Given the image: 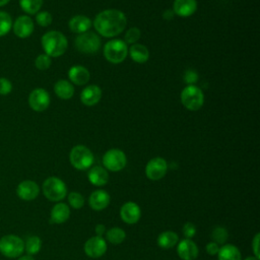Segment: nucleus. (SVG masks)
Returning a JSON list of instances; mask_svg holds the SVG:
<instances>
[{
    "instance_id": "35",
    "label": "nucleus",
    "mask_w": 260,
    "mask_h": 260,
    "mask_svg": "<svg viewBox=\"0 0 260 260\" xmlns=\"http://www.w3.org/2000/svg\"><path fill=\"white\" fill-rule=\"evenodd\" d=\"M52 15L48 11H41L38 12L36 15V20L37 23L41 26H48L52 23Z\"/></svg>"
},
{
    "instance_id": "29",
    "label": "nucleus",
    "mask_w": 260,
    "mask_h": 260,
    "mask_svg": "<svg viewBox=\"0 0 260 260\" xmlns=\"http://www.w3.org/2000/svg\"><path fill=\"white\" fill-rule=\"evenodd\" d=\"M19 5L24 12L36 14L40 11L43 5V0H19Z\"/></svg>"
},
{
    "instance_id": "38",
    "label": "nucleus",
    "mask_w": 260,
    "mask_h": 260,
    "mask_svg": "<svg viewBox=\"0 0 260 260\" xmlns=\"http://www.w3.org/2000/svg\"><path fill=\"white\" fill-rule=\"evenodd\" d=\"M182 231L185 239H192L196 234V226L192 222H186Z\"/></svg>"
},
{
    "instance_id": "27",
    "label": "nucleus",
    "mask_w": 260,
    "mask_h": 260,
    "mask_svg": "<svg viewBox=\"0 0 260 260\" xmlns=\"http://www.w3.org/2000/svg\"><path fill=\"white\" fill-rule=\"evenodd\" d=\"M179 242L178 235L173 231H166L158 235L157 245L162 249H170L176 246Z\"/></svg>"
},
{
    "instance_id": "22",
    "label": "nucleus",
    "mask_w": 260,
    "mask_h": 260,
    "mask_svg": "<svg viewBox=\"0 0 260 260\" xmlns=\"http://www.w3.org/2000/svg\"><path fill=\"white\" fill-rule=\"evenodd\" d=\"M70 216V209L67 204L60 202L56 203L51 210V221L55 223H63Z\"/></svg>"
},
{
    "instance_id": "41",
    "label": "nucleus",
    "mask_w": 260,
    "mask_h": 260,
    "mask_svg": "<svg viewBox=\"0 0 260 260\" xmlns=\"http://www.w3.org/2000/svg\"><path fill=\"white\" fill-rule=\"evenodd\" d=\"M218 250H219V245H217V244L214 243V242H209V243L206 245V252H207V254H209V255H211V256L217 255Z\"/></svg>"
},
{
    "instance_id": "30",
    "label": "nucleus",
    "mask_w": 260,
    "mask_h": 260,
    "mask_svg": "<svg viewBox=\"0 0 260 260\" xmlns=\"http://www.w3.org/2000/svg\"><path fill=\"white\" fill-rule=\"evenodd\" d=\"M42 247V241L37 236H31L27 238L26 242L24 243V249L27 252V255H35L39 253Z\"/></svg>"
},
{
    "instance_id": "34",
    "label": "nucleus",
    "mask_w": 260,
    "mask_h": 260,
    "mask_svg": "<svg viewBox=\"0 0 260 260\" xmlns=\"http://www.w3.org/2000/svg\"><path fill=\"white\" fill-rule=\"evenodd\" d=\"M51 57H49L47 54H41L39 55L35 60V65L39 70H47L51 66Z\"/></svg>"
},
{
    "instance_id": "28",
    "label": "nucleus",
    "mask_w": 260,
    "mask_h": 260,
    "mask_svg": "<svg viewBox=\"0 0 260 260\" xmlns=\"http://www.w3.org/2000/svg\"><path fill=\"white\" fill-rule=\"evenodd\" d=\"M106 237H107V240L111 244L119 245V244H121L125 240L126 233L124 232V230H122V229H120L118 226H114V228H111L110 230L107 231Z\"/></svg>"
},
{
    "instance_id": "42",
    "label": "nucleus",
    "mask_w": 260,
    "mask_h": 260,
    "mask_svg": "<svg viewBox=\"0 0 260 260\" xmlns=\"http://www.w3.org/2000/svg\"><path fill=\"white\" fill-rule=\"evenodd\" d=\"M94 232H95V235L99 236V237H102L105 233H106V226L102 223H99L95 225V229H94Z\"/></svg>"
},
{
    "instance_id": "24",
    "label": "nucleus",
    "mask_w": 260,
    "mask_h": 260,
    "mask_svg": "<svg viewBox=\"0 0 260 260\" xmlns=\"http://www.w3.org/2000/svg\"><path fill=\"white\" fill-rule=\"evenodd\" d=\"M217 258L218 260H242V255L236 246L224 244L219 248Z\"/></svg>"
},
{
    "instance_id": "5",
    "label": "nucleus",
    "mask_w": 260,
    "mask_h": 260,
    "mask_svg": "<svg viewBox=\"0 0 260 260\" xmlns=\"http://www.w3.org/2000/svg\"><path fill=\"white\" fill-rule=\"evenodd\" d=\"M181 102L183 106L190 111L199 110L204 103V94L196 85H187L181 92Z\"/></svg>"
},
{
    "instance_id": "3",
    "label": "nucleus",
    "mask_w": 260,
    "mask_h": 260,
    "mask_svg": "<svg viewBox=\"0 0 260 260\" xmlns=\"http://www.w3.org/2000/svg\"><path fill=\"white\" fill-rule=\"evenodd\" d=\"M70 164L77 170L84 171L89 169L93 164L94 157L89 148L84 145L74 146L69 154Z\"/></svg>"
},
{
    "instance_id": "9",
    "label": "nucleus",
    "mask_w": 260,
    "mask_h": 260,
    "mask_svg": "<svg viewBox=\"0 0 260 260\" xmlns=\"http://www.w3.org/2000/svg\"><path fill=\"white\" fill-rule=\"evenodd\" d=\"M127 164V158L125 153L118 149H109L103 156V165L106 170L111 172H119L125 168Z\"/></svg>"
},
{
    "instance_id": "12",
    "label": "nucleus",
    "mask_w": 260,
    "mask_h": 260,
    "mask_svg": "<svg viewBox=\"0 0 260 260\" xmlns=\"http://www.w3.org/2000/svg\"><path fill=\"white\" fill-rule=\"evenodd\" d=\"M107 243L103 237L94 236L89 238L84 244V252L90 258H99L107 251Z\"/></svg>"
},
{
    "instance_id": "26",
    "label": "nucleus",
    "mask_w": 260,
    "mask_h": 260,
    "mask_svg": "<svg viewBox=\"0 0 260 260\" xmlns=\"http://www.w3.org/2000/svg\"><path fill=\"white\" fill-rule=\"evenodd\" d=\"M129 54L131 59L136 63H144L149 58L148 49L141 44H133L130 47Z\"/></svg>"
},
{
    "instance_id": "11",
    "label": "nucleus",
    "mask_w": 260,
    "mask_h": 260,
    "mask_svg": "<svg viewBox=\"0 0 260 260\" xmlns=\"http://www.w3.org/2000/svg\"><path fill=\"white\" fill-rule=\"evenodd\" d=\"M28 105L36 112L45 111L50 105V95L44 88H36L28 95Z\"/></svg>"
},
{
    "instance_id": "7",
    "label": "nucleus",
    "mask_w": 260,
    "mask_h": 260,
    "mask_svg": "<svg viewBox=\"0 0 260 260\" xmlns=\"http://www.w3.org/2000/svg\"><path fill=\"white\" fill-rule=\"evenodd\" d=\"M24 242L15 235H6L0 239V252L8 258H16L22 254Z\"/></svg>"
},
{
    "instance_id": "45",
    "label": "nucleus",
    "mask_w": 260,
    "mask_h": 260,
    "mask_svg": "<svg viewBox=\"0 0 260 260\" xmlns=\"http://www.w3.org/2000/svg\"><path fill=\"white\" fill-rule=\"evenodd\" d=\"M9 1H10V0H0V7H1V6H4V5H6V4H8Z\"/></svg>"
},
{
    "instance_id": "37",
    "label": "nucleus",
    "mask_w": 260,
    "mask_h": 260,
    "mask_svg": "<svg viewBox=\"0 0 260 260\" xmlns=\"http://www.w3.org/2000/svg\"><path fill=\"white\" fill-rule=\"evenodd\" d=\"M12 90V83L5 77H0V95H7Z\"/></svg>"
},
{
    "instance_id": "10",
    "label": "nucleus",
    "mask_w": 260,
    "mask_h": 260,
    "mask_svg": "<svg viewBox=\"0 0 260 260\" xmlns=\"http://www.w3.org/2000/svg\"><path fill=\"white\" fill-rule=\"evenodd\" d=\"M168 171V164L162 157L151 158L145 167V175L151 181H158L165 177Z\"/></svg>"
},
{
    "instance_id": "1",
    "label": "nucleus",
    "mask_w": 260,
    "mask_h": 260,
    "mask_svg": "<svg viewBox=\"0 0 260 260\" xmlns=\"http://www.w3.org/2000/svg\"><path fill=\"white\" fill-rule=\"evenodd\" d=\"M127 24L125 14L117 9H107L100 12L94 20L93 25L96 31L106 38H112L120 35Z\"/></svg>"
},
{
    "instance_id": "17",
    "label": "nucleus",
    "mask_w": 260,
    "mask_h": 260,
    "mask_svg": "<svg viewBox=\"0 0 260 260\" xmlns=\"http://www.w3.org/2000/svg\"><path fill=\"white\" fill-rule=\"evenodd\" d=\"M110 195L107 191L99 189L93 191L88 198V204L89 206L96 211L105 209L110 204Z\"/></svg>"
},
{
    "instance_id": "4",
    "label": "nucleus",
    "mask_w": 260,
    "mask_h": 260,
    "mask_svg": "<svg viewBox=\"0 0 260 260\" xmlns=\"http://www.w3.org/2000/svg\"><path fill=\"white\" fill-rule=\"evenodd\" d=\"M43 193L51 201H60L67 195V187L61 179L49 177L43 183Z\"/></svg>"
},
{
    "instance_id": "40",
    "label": "nucleus",
    "mask_w": 260,
    "mask_h": 260,
    "mask_svg": "<svg viewBox=\"0 0 260 260\" xmlns=\"http://www.w3.org/2000/svg\"><path fill=\"white\" fill-rule=\"evenodd\" d=\"M259 237H260V235H259V233H257L252 240V250L254 252V256L258 259L260 257L259 256Z\"/></svg>"
},
{
    "instance_id": "16",
    "label": "nucleus",
    "mask_w": 260,
    "mask_h": 260,
    "mask_svg": "<svg viewBox=\"0 0 260 260\" xmlns=\"http://www.w3.org/2000/svg\"><path fill=\"white\" fill-rule=\"evenodd\" d=\"M16 193L20 199L29 201L38 197L40 193V188L36 182L30 180H25L18 184Z\"/></svg>"
},
{
    "instance_id": "14",
    "label": "nucleus",
    "mask_w": 260,
    "mask_h": 260,
    "mask_svg": "<svg viewBox=\"0 0 260 260\" xmlns=\"http://www.w3.org/2000/svg\"><path fill=\"white\" fill-rule=\"evenodd\" d=\"M140 207L133 201L125 202L120 208V217L124 222L128 224L136 223L140 219Z\"/></svg>"
},
{
    "instance_id": "15",
    "label": "nucleus",
    "mask_w": 260,
    "mask_h": 260,
    "mask_svg": "<svg viewBox=\"0 0 260 260\" xmlns=\"http://www.w3.org/2000/svg\"><path fill=\"white\" fill-rule=\"evenodd\" d=\"M198 253V247L191 239H184L177 245V254L182 260H195Z\"/></svg>"
},
{
    "instance_id": "21",
    "label": "nucleus",
    "mask_w": 260,
    "mask_h": 260,
    "mask_svg": "<svg viewBox=\"0 0 260 260\" xmlns=\"http://www.w3.org/2000/svg\"><path fill=\"white\" fill-rule=\"evenodd\" d=\"M87 178L88 181L94 185V186H104L108 183L109 180V174L107 172V170L103 167L100 166H95L92 167L88 174H87Z\"/></svg>"
},
{
    "instance_id": "31",
    "label": "nucleus",
    "mask_w": 260,
    "mask_h": 260,
    "mask_svg": "<svg viewBox=\"0 0 260 260\" xmlns=\"http://www.w3.org/2000/svg\"><path fill=\"white\" fill-rule=\"evenodd\" d=\"M210 237L212 239V242L216 243L217 245H224L228 240L229 233L223 226H215L212 230Z\"/></svg>"
},
{
    "instance_id": "8",
    "label": "nucleus",
    "mask_w": 260,
    "mask_h": 260,
    "mask_svg": "<svg viewBox=\"0 0 260 260\" xmlns=\"http://www.w3.org/2000/svg\"><path fill=\"white\" fill-rule=\"evenodd\" d=\"M75 47L83 54H94L101 47V40L94 32L85 31L76 37Z\"/></svg>"
},
{
    "instance_id": "36",
    "label": "nucleus",
    "mask_w": 260,
    "mask_h": 260,
    "mask_svg": "<svg viewBox=\"0 0 260 260\" xmlns=\"http://www.w3.org/2000/svg\"><path fill=\"white\" fill-rule=\"evenodd\" d=\"M140 38V30L137 27H131L127 30L125 35V43L126 44H136V42Z\"/></svg>"
},
{
    "instance_id": "25",
    "label": "nucleus",
    "mask_w": 260,
    "mask_h": 260,
    "mask_svg": "<svg viewBox=\"0 0 260 260\" xmlns=\"http://www.w3.org/2000/svg\"><path fill=\"white\" fill-rule=\"evenodd\" d=\"M54 91L60 99L69 100L74 94V87L69 81L61 79L55 83Z\"/></svg>"
},
{
    "instance_id": "19",
    "label": "nucleus",
    "mask_w": 260,
    "mask_h": 260,
    "mask_svg": "<svg viewBox=\"0 0 260 260\" xmlns=\"http://www.w3.org/2000/svg\"><path fill=\"white\" fill-rule=\"evenodd\" d=\"M101 98H102V90L95 84L86 86L80 93V100L82 104H84L85 106H93L98 104Z\"/></svg>"
},
{
    "instance_id": "46",
    "label": "nucleus",
    "mask_w": 260,
    "mask_h": 260,
    "mask_svg": "<svg viewBox=\"0 0 260 260\" xmlns=\"http://www.w3.org/2000/svg\"><path fill=\"white\" fill-rule=\"evenodd\" d=\"M245 260H259V259L256 258L255 256H249V257H247Z\"/></svg>"
},
{
    "instance_id": "6",
    "label": "nucleus",
    "mask_w": 260,
    "mask_h": 260,
    "mask_svg": "<svg viewBox=\"0 0 260 260\" xmlns=\"http://www.w3.org/2000/svg\"><path fill=\"white\" fill-rule=\"evenodd\" d=\"M128 54L127 44L122 40L109 41L104 47L105 58L114 64L121 63L125 60Z\"/></svg>"
},
{
    "instance_id": "43",
    "label": "nucleus",
    "mask_w": 260,
    "mask_h": 260,
    "mask_svg": "<svg viewBox=\"0 0 260 260\" xmlns=\"http://www.w3.org/2000/svg\"><path fill=\"white\" fill-rule=\"evenodd\" d=\"M174 11L173 10H170V9H168V10H166V12H164V18H166L167 20H170L171 18H173L174 17Z\"/></svg>"
},
{
    "instance_id": "23",
    "label": "nucleus",
    "mask_w": 260,
    "mask_h": 260,
    "mask_svg": "<svg viewBox=\"0 0 260 260\" xmlns=\"http://www.w3.org/2000/svg\"><path fill=\"white\" fill-rule=\"evenodd\" d=\"M69 28L76 34H83L90 27V19L85 15H76L69 20Z\"/></svg>"
},
{
    "instance_id": "18",
    "label": "nucleus",
    "mask_w": 260,
    "mask_h": 260,
    "mask_svg": "<svg viewBox=\"0 0 260 260\" xmlns=\"http://www.w3.org/2000/svg\"><path fill=\"white\" fill-rule=\"evenodd\" d=\"M197 9L196 0H175L173 5V11L175 14L187 17L192 15Z\"/></svg>"
},
{
    "instance_id": "2",
    "label": "nucleus",
    "mask_w": 260,
    "mask_h": 260,
    "mask_svg": "<svg viewBox=\"0 0 260 260\" xmlns=\"http://www.w3.org/2000/svg\"><path fill=\"white\" fill-rule=\"evenodd\" d=\"M42 47L49 57H59L63 55L67 49L68 42L66 37L57 30L46 32L41 40Z\"/></svg>"
},
{
    "instance_id": "13",
    "label": "nucleus",
    "mask_w": 260,
    "mask_h": 260,
    "mask_svg": "<svg viewBox=\"0 0 260 260\" xmlns=\"http://www.w3.org/2000/svg\"><path fill=\"white\" fill-rule=\"evenodd\" d=\"M34 21L27 15L18 16L12 23V29L16 37L20 39L28 38L34 31Z\"/></svg>"
},
{
    "instance_id": "32",
    "label": "nucleus",
    "mask_w": 260,
    "mask_h": 260,
    "mask_svg": "<svg viewBox=\"0 0 260 260\" xmlns=\"http://www.w3.org/2000/svg\"><path fill=\"white\" fill-rule=\"evenodd\" d=\"M12 28V18L9 13L0 11V37L7 35Z\"/></svg>"
},
{
    "instance_id": "44",
    "label": "nucleus",
    "mask_w": 260,
    "mask_h": 260,
    "mask_svg": "<svg viewBox=\"0 0 260 260\" xmlns=\"http://www.w3.org/2000/svg\"><path fill=\"white\" fill-rule=\"evenodd\" d=\"M18 260H35V259L30 255H25V256H21Z\"/></svg>"
},
{
    "instance_id": "20",
    "label": "nucleus",
    "mask_w": 260,
    "mask_h": 260,
    "mask_svg": "<svg viewBox=\"0 0 260 260\" xmlns=\"http://www.w3.org/2000/svg\"><path fill=\"white\" fill-rule=\"evenodd\" d=\"M69 79L76 85H83L86 84L89 80L90 74L89 71L81 66V65H75L72 66L68 71Z\"/></svg>"
},
{
    "instance_id": "33",
    "label": "nucleus",
    "mask_w": 260,
    "mask_h": 260,
    "mask_svg": "<svg viewBox=\"0 0 260 260\" xmlns=\"http://www.w3.org/2000/svg\"><path fill=\"white\" fill-rule=\"evenodd\" d=\"M68 202L71 207L75 209H79L84 205V198L78 192H71L68 195Z\"/></svg>"
},
{
    "instance_id": "39",
    "label": "nucleus",
    "mask_w": 260,
    "mask_h": 260,
    "mask_svg": "<svg viewBox=\"0 0 260 260\" xmlns=\"http://www.w3.org/2000/svg\"><path fill=\"white\" fill-rule=\"evenodd\" d=\"M184 80H185V82L189 83V85L193 84L198 80V74L194 70L189 69L184 74Z\"/></svg>"
}]
</instances>
